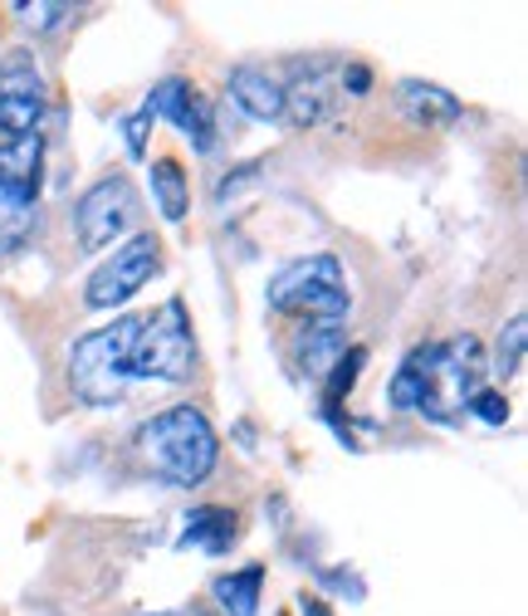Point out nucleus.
<instances>
[{
	"label": "nucleus",
	"mask_w": 528,
	"mask_h": 616,
	"mask_svg": "<svg viewBox=\"0 0 528 616\" xmlns=\"http://www.w3.org/2000/svg\"><path fill=\"white\" fill-rule=\"evenodd\" d=\"M147 108H152V117H166L181 137H191L196 152H211L215 147V108L205 103L191 78H181V74L162 78V84L147 93Z\"/></svg>",
	"instance_id": "10"
},
{
	"label": "nucleus",
	"mask_w": 528,
	"mask_h": 616,
	"mask_svg": "<svg viewBox=\"0 0 528 616\" xmlns=\"http://www.w3.org/2000/svg\"><path fill=\"white\" fill-rule=\"evenodd\" d=\"M142 318L137 313H123L108 328H93L68 348V387H74L78 401L88 406H117L133 381V342Z\"/></svg>",
	"instance_id": "3"
},
{
	"label": "nucleus",
	"mask_w": 528,
	"mask_h": 616,
	"mask_svg": "<svg viewBox=\"0 0 528 616\" xmlns=\"http://www.w3.org/2000/svg\"><path fill=\"white\" fill-rule=\"evenodd\" d=\"M348 352V338H342V323H309V328L293 338L289 362L303 372V377H328V367Z\"/></svg>",
	"instance_id": "15"
},
{
	"label": "nucleus",
	"mask_w": 528,
	"mask_h": 616,
	"mask_svg": "<svg viewBox=\"0 0 528 616\" xmlns=\"http://www.w3.org/2000/svg\"><path fill=\"white\" fill-rule=\"evenodd\" d=\"M20 20H29V29H39V35H49V29H64L68 20H74V5H49V0H20L15 5Z\"/></svg>",
	"instance_id": "19"
},
{
	"label": "nucleus",
	"mask_w": 528,
	"mask_h": 616,
	"mask_svg": "<svg viewBox=\"0 0 528 616\" xmlns=\"http://www.w3.org/2000/svg\"><path fill=\"white\" fill-rule=\"evenodd\" d=\"M137 616H176V612H137Z\"/></svg>",
	"instance_id": "25"
},
{
	"label": "nucleus",
	"mask_w": 528,
	"mask_h": 616,
	"mask_svg": "<svg viewBox=\"0 0 528 616\" xmlns=\"http://www.w3.org/2000/svg\"><path fill=\"white\" fill-rule=\"evenodd\" d=\"M39 176H45V142L39 137L0 142V254L20 250L35 235Z\"/></svg>",
	"instance_id": "5"
},
{
	"label": "nucleus",
	"mask_w": 528,
	"mask_h": 616,
	"mask_svg": "<svg viewBox=\"0 0 528 616\" xmlns=\"http://www.w3.org/2000/svg\"><path fill=\"white\" fill-rule=\"evenodd\" d=\"M156 260H162V244H156L152 235H133L123 250H113V260H103L93 274H88L84 303H88V309H98V313L127 303L156 274Z\"/></svg>",
	"instance_id": "9"
},
{
	"label": "nucleus",
	"mask_w": 528,
	"mask_h": 616,
	"mask_svg": "<svg viewBox=\"0 0 528 616\" xmlns=\"http://www.w3.org/2000/svg\"><path fill=\"white\" fill-rule=\"evenodd\" d=\"M49 108V84L39 74L35 54L25 49H10L0 59V133L15 142V137H39V117Z\"/></svg>",
	"instance_id": "8"
},
{
	"label": "nucleus",
	"mask_w": 528,
	"mask_h": 616,
	"mask_svg": "<svg viewBox=\"0 0 528 616\" xmlns=\"http://www.w3.org/2000/svg\"><path fill=\"white\" fill-rule=\"evenodd\" d=\"M137 455L156 479L176 489H196L211 479L221 460V436L201 406H166L137 426Z\"/></svg>",
	"instance_id": "2"
},
{
	"label": "nucleus",
	"mask_w": 528,
	"mask_h": 616,
	"mask_svg": "<svg viewBox=\"0 0 528 616\" xmlns=\"http://www.w3.org/2000/svg\"><path fill=\"white\" fill-rule=\"evenodd\" d=\"M332 108L328 93V74L323 68H299V74L284 84V123L293 127H318Z\"/></svg>",
	"instance_id": "14"
},
{
	"label": "nucleus",
	"mask_w": 528,
	"mask_h": 616,
	"mask_svg": "<svg viewBox=\"0 0 528 616\" xmlns=\"http://www.w3.org/2000/svg\"><path fill=\"white\" fill-rule=\"evenodd\" d=\"M524 338H528V318L524 313H514V318L504 323V332H499V348H494V372L499 377H514V372L524 367Z\"/></svg>",
	"instance_id": "18"
},
{
	"label": "nucleus",
	"mask_w": 528,
	"mask_h": 616,
	"mask_svg": "<svg viewBox=\"0 0 528 616\" xmlns=\"http://www.w3.org/2000/svg\"><path fill=\"white\" fill-rule=\"evenodd\" d=\"M299 612H303V616H332V612H328V602H318V596H309V592L299 596Z\"/></svg>",
	"instance_id": "24"
},
{
	"label": "nucleus",
	"mask_w": 528,
	"mask_h": 616,
	"mask_svg": "<svg viewBox=\"0 0 528 616\" xmlns=\"http://www.w3.org/2000/svg\"><path fill=\"white\" fill-rule=\"evenodd\" d=\"M397 113L406 123L426 127V133H440V127H455L465 117V103H460L450 88L426 84V78H401L397 84Z\"/></svg>",
	"instance_id": "11"
},
{
	"label": "nucleus",
	"mask_w": 528,
	"mask_h": 616,
	"mask_svg": "<svg viewBox=\"0 0 528 616\" xmlns=\"http://www.w3.org/2000/svg\"><path fill=\"white\" fill-rule=\"evenodd\" d=\"M485 348L475 332H460L450 342H420L401 357L397 377L387 387V401L397 411H420L436 426H450L460 411L469 406L479 387H485Z\"/></svg>",
	"instance_id": "1"
},
{
	"label": "nucleus",
	"mask_w": 528,
	"mask_h": 616,
	"mask_svg": "<svg viewBox=\"0 0 528 616\" xmlns=\"http://www.w3.org/2000/svg\"><path fill=\"white\" fill-rule=\"evenodd\" d=\"M196 372V338L181 299H166L152 318H142L133 342V377L147 381H191Z\"/></svg>",
	"instance_id": "6"
},
{
	"label": "nucleus",
	"mask_w": 528,
	"mask_h": 616,
	"mask_svg": "<svg viewBox=\"0 0 528 616\" xmlns=\"http://www.w3.org/2000/svg\"><path fill=\"white\" fill-rule=\"evenodd\" d=\"M235 538H240V518L221 504H196L191 514L181 518V533H176V548H196V553H230Z\"/></svg>",
	"instance_id": "12"
},
{
	"label": "nucleus",
	"mask_w": 528,
	"mask_h": 616,
	"mask_svg": "<svg viewBox=\"0 0 528 616\" xmlns=\"http://www.w3.org/2000/svg\"><path fill=\"white\" fill-rule=\"evenodd\" d=\"M318 587L348 596V602H362V596H367V587H362V577L352 573V567H318Z\"/></svg>",
	"instance_id": "22"
},
{
	"label": "nucleus",
	"mask_w": 528,
	"mask_h": 616,
	"mask_svg": "<svg viewBox=\"0 0 528 616\" xmlns=\"http://www.w3.org/2000/svg\"><path fill=\"white\" fill-rule=\"evenodd\" d=\"M152 196H156V205H162V221L176 225L186 215V205H191V181H186L176 156H156L152 162Z\"/></svg>",
	"instance_id": "17"
},
{
	"label": "nucleus",
	"mask_w": 528,
	"mask_h": 616,
	"mask_svg": "<svg viewBox=\"0 0 528 616\" xmlns=\"http://www.w3.org/2000/svg\"><path fill=\"white\" fill-rule=\"evenodd\" d=\"M274 313H299L309 323H342L352 313V293L338 254H303L289 260L264 289Z\"/></svg>",
	"instance_id": "4"
},
{
	"label": "nucleus",
	"mask_w": 528,
	"mask_h": 616,
	"mask_svg": "<svg viewBox=\"0 0 528 616\" xmlns=\"http://www.w3.org/2000/svg\"><path fill=\"white\" fill-rule=\"evenodd\" d=\"M465 411H469V416H479L485 426H504V420H508V401H504V391H499V387H479L475 397H469Z\"/></svg>",
	"instance_id": "20"
},
{
	"label": "nucleus",
	"mask_w": 528,
	"mask_h": 616,
	"mask_svg": "<svg viewBox=\"0 0 528 616\" xmlns=\"http://www.w3.org/2000/svg\"><path fill=\"white\" fill-rule=\"evenodd\" d=\"M230 98L260 123H284V84L269 74V68L240 64L230 68Z\"/></svg>",
	"instance_id": "13"
},
{
	"label": "nucleus",
	"mask_w": 528,
	"mask_h": 616,
	"mask_svg": "<svg viewBox=\"0 0 528 616\" xmlns=\"http://www.w3.org/2000/svg\"><path fill=\"white\" fill-rule=\"evenodd\" d=\"M133 221H137V191L127 176H103V181L88 186L74 205V235L88 254L108 250Z\"/></svg>",
	"instance_id": "7"
},
{
	"label": "nucleus",
	"mask_w": 528,
	"mask_h": 616,
	"mask_svg": "<svg viewBox=\"0 0 528 616\" xmlns=\"http://www.w3.org/2000/svg\"><path fill=\"white\" fill-rule=\"evenodd\" d=\"M342 88H348V93H367V88H372V74H367V68H362V64H348V68H342Z\"/></svg>",
	"instance_id": "23"
},
{
	"label": "nucleus",
	"mask_w": 528,
	"mask_h": 616,
	"mask_svg": "<svg viewBox=\"0 0 528 616\" xmlns=\"http://www.w3.org/2000/svg\"><path fill=\"white\" fill-rule=\"evenodd\" d=\"M147 133H152V108H137V113H127L123 117V137H127V156L133 162H142L147 156Z\"/></svg>",
	"instance_id": "21"
},
{
	"label": "nucleus",
	"mask_w": 528,
	"mask_h": 616,
	"mask_svg": "<svg viewBox=\"0 0 528 616\" xmlns=\"http://www.w3.org/2000/svg\"><path fill=\"white\" fill-rule=\"evenodd\" d=\"M260 592H264V567L260 563H244L240 573H221L211 582V596L230 616H260Z\"/></svg>",
	"instance_id": "16"
}]
</instances>
